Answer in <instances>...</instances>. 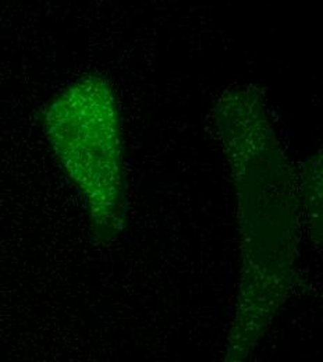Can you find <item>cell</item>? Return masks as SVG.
<instances>
[{
	"label": "cell",
	"mask_w": 323,
	"mask_h": 362,
	"mask_svg": "<svg viewBox=\"0 0 323 362\" xmlns=\"http://www.w3.org/2000/svg\"><path fill=\"white\" fill-rule=\"evenodd\" d=\"M45 129L98 235L109 238L122 225L124 202L120 120L112 88L98 76L70 83L50 102Z\"/></svg>",
	"instance_id": "6da1fadb"
}]
</instances>
